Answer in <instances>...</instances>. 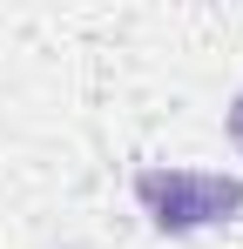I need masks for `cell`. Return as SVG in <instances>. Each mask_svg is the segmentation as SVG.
<instances>
[{
	"mask_svg": "<svg viewBox=\"0 0 243 249\" xmlns=\"http://www.w3.org/2000/svg\"><path fill=\"white\" fill-rule=\"evenodd\" d=\"M223 128H230V142H237V155H243V88L230 94V115H223Z\"/></svg>",
	"mask_w": 243,
	"mask_h": 249,
	"instance_id": "cell-2",
	"label": "cell"
},
{
	"mask_svg": "<svg viewBox=\"0 0 243 249\" xmlns=\"http://www.w3.org/2000/svg\"><path fill=\"white\" fill-rule=\"evenodd\" d=\"M135 202L156 222L162 236H196V229H223L243 215V175H223V168H135Z\"/></svg>",
	"mask_w": 243,
	"mask_h": 249,
	"instance_id": "cell-1",
	"label": "cell"
}]
</instances>
